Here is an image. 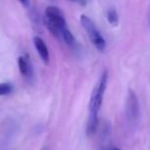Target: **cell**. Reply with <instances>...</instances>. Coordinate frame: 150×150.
Instances as JSON below:
<instances>
[{
    "mask_svg": "<svg viewBox=\"0 0 150 150\" xmlns=\"http://www.w3.org/2000/svg\"><path fill=\"white\" fill-rule=\"evenodd\" d=\"M44 22L48 30L56 37L61 36L62 31L67 28L64 16L57 6L50 5L46 7L44 14Z\"/></svg>",
    "mask_w": 150,
    "mask_h": 150,
    "instance_id": "obj_2",
    "label": "cell"
},
{
    "mask_svg": "<svg viewBox=\"0 0 150 150\" xmlns=\"http://www.w3.org/2000/svg\"><path fill=\"white\" fill-rule=\"evenodd\" d=\"M106 18H107V21L108 23L111 25L112 27H117L120 23V17H119V14H117V9L115 7H111L107 10L106 12Z\"/></svg>",
    "mask_w": 150,
    "mask_h": 150,
    "instance_id": "obj_8",
    "label": "cell"
},
{
    "mask_svg": "<svg viewBox=\"0 0 150 150\" xmlns=\"http://www.w3.org/2000/svg\"><path fill=\"white\" fill-rule=\"evenodd\" d=\"M139 102L137 95L133 90H129L128 98H127V104H126V115L128 120L131 123L137 122L139 117Z\"/></svg>",
    "mask_w": 150,
    "mask_h": 150,
    "instance_id": "obj_4",
    "label": "cell"
},
{
    "mask_svg": "<svg viewBox=\"0 0 150 150\" xmlns=\"http://www.w3.org/2000/svg\"><path fill=\"white\" fill-rule=\"evenodd\" d=\"M107 79H108V72L104 70L99 78L98 82L95 84L92 93H91L90 102H89V115L87 121V132L88 136H92L95 134L98 126V114L103 102L104 93L107 88Z\"/></svg>",
    "mask_w": 150,
    "mask_h": 150,
    "instance_id": "obj_1",
    "label": "cell"
},
{
    "mask_svg": "<svg viewBox=\"0 0 150 150\" xmlns=\"http://www.w3.org/2000/svg\"><path fill=\"white\" fill-rule=\"evenodd\" d=\"M18 1H20L24 6H28L29 5V2H30L29 0H18Z\"/></svg>",
    "mask_w": 150,
    "mask_h": 150,
    "instance_id": "obj_11",
    "label": "cell"
},
{
    "mask_svg": "<svg viewBox=\"0 0 150 150\" xmlns=\"http://www.w3.org/2000/svg\"><path fill=\"white\" fill-rule=\"evenodd\" d=\"M13 90V86L9 82H3L0 83V96H6V95L10 94Z\"/></svg>",
    "mask_w": 150,
    "mask_h": 150,
    "instance_id": "obj_9",
    "label": "cell"
},
{
    "mask_svg": "<svg viewBox=\"0 0 150 150\" xmlns=\"http://www.w3.org/2000/svg\"><path fill=\"white\" fill-rule=\"evenodd\" d=\"M73 2H77V3L81 4V5H86V0H71Z\"/></svg>",
    "mask_w": 150,
    "mask_h": 150,
    "instance_id": "obj_10",
    "label": "cell"
},
{
    "mask_svg": "<svg viewBox=\"0 0 150 150\" xmlns=\"http://www.w3.org/2000/svg\"><path fill=\"white\" fill-rule=\"evenodd\" d=\"M80 22H81V25L83 26L84 30L86 31V33H87L88 37H89L90 41L92 42L93 45L99 52H104L105 48H106V41H105L104 37L101 35L100 31L98 30L95 23L86 14H81Z\"/></svg>",
    "mask_w": 150,
    "mask_h": 150,
    "instance_id": "obj_3",
    "label": "cell"
},
{
    "mask_svg": "<svg viewBox=\"0 0 150 150\" xmlns=\"http://www.w3.org/2000/svg\"><path fill=\"white\" fill-rule=\"evenodd\" d=\"M18 64L20 68V72L25 77H31L32 76V66L29 59L25 56H21L18 58Z\"/></svg>",
    "mask_w": 150,
    "mask_h": 150,
    "instance_id": "obj_6",
    "label": "cell"
},
{
    "mask_svg": "<svg viewBox=\"0 0 150 150\" xmlns=\"http://www.w3.org/2000/svg\"><path fill=\"white\" fill-rule=\"evenodd\" d=\"M33 41H34V45H35L36 50H37V52L40 58H41V60L43 61V63L45 65H48L50 61V56H49L47 45H46V43L44 42V40L38 36H35Z\"/></svg>",
    "mask_w": 150,
    "mask_h": 150,
    "instance_id": "obj_5",
    "label": "cell"
},
{
    "mask_svg": "<svg viewBox=\"0 0 150 150\" xmlns=\"http://www.w3.org/2000/svg\"><path fill=\"white\" fill-rule=\"evenodd\" d=\"M61 37H62L63 41L67 43V45H69L71 48H73V50H77L78 48L77 40H76L75 36H74L73 33L69 30L67 27L62 31V33H61Z\"/></svg>",
    "mask_w": 150,
    "mask_h": 150,
    "instance_id": "obj_7",
    "label": "cell"
}]
</instances>
